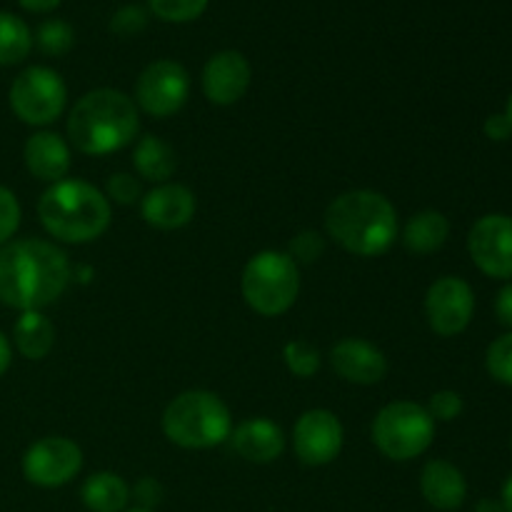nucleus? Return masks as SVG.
I'll return each instance as SVG.
<instances>
[{"mask_svg": "<svg viewBox=\"0 0 512 512\" xmlns=\"http://www.w3.org/2000/svg\"><path fill=\"white\" fill-rule=\"evenodd\" d=\"M65 250L40 238L10 240L0 248V303L20 310H43L65 293L70 283Z\"/></svg>", "mask_w": 512, "mask_h": 512, "instance_id": "obj_1", "label": "nucleus"}, {"mask_svg": "<svg viewBox=\"0 0 512 512\" xmlns=\"http://www.w3.org/2000/svg\"><path fill=\"white\" fill-rule=\"evenodd\" d=\"M330 238L358 258L388 253L398 238V210L375 190H348L325 210Z\"/></svg>", "mask_w": 512, "mask_h": 512, "instance_id": "obj_2", "label": "nucleus"}, {"mask_svg": "<svg viewBox=\"0 0 512 512\" xmlns=\"http://www.w3.org/2000/svg\"><path fill=\"white\" fill-rule=\"evenodd\" d=\"M140 130L138 105L113 88L85 93L68 115V138L85 155H108L123 150Z\"/></svg>", "mask_w": 512, "mask_h": 512, "instance_id": "obj_3", "label": "nucleus"}, {"mask_svg": "<svg viewBox=\"0 0 512 512\" xmlns=\"http://www.w3.org/2000/svg\"><path fill=\"white\" fill-rule=\"evenodd\" d=\"M40 225L60 243L83 245L110 228L113 208L103 190L85 180L53 183L38 203Z\"/></svg>", "mask_w": 512, "mask_h": 512, "instance_id": "obj_4", "label": "nucleus"}, {"mask_svg": "<svg viewBox=\"0 0 512 512\" xmlns=\"http://www.w3.org/2000/svg\"><path fill=\"white\" fill-rule=\"evenodd\" d=\"M163 433L178 448L208 450L230 440L233 415L210 390H185L165 408Z\"/></svg>", "mask_w": 512, "mask_h": 512, "instance_id": "obj_5", "label": "nucleus"}, {"mask_svg": "<svg viewBox=\"0 0 512 512\" xmlns=\"http://www.w3.org/2000/svg\"><path fill=\"white\" fill-rule=\"evenodd\" d=\"M240 290L250 308L265 318L288 313L300 293V268L283 250H260L245 263Z\"/></svg>", "mask_w": 512, "mask_h": 512, "instance_id": "obj_6", "label": "nucleus"}, {"mask_svg": "<svg viewBox=\"0 0 512 512\" xmlns=\"http://www.w3.org/2000/svg\"><path fill=\"white\" fill-rule=\"evenodd\" d=\"M435 420L413 400L388 403L373 420V443L385 458L408 463L433 445Z\"/></svg>", "mask_w": 512, "mask_h": 512, "instance_id": "obj_7", "label": "nucleus"}, {"mask_svg": "<svg viewBox=\"0 0 512 512\" xmlns=\"http://www.w3.org/2000/svg\"><path fill=\"white\" fill-rule=\"evenodd\" d=\"M8 98L15 118L33 128H43L63 115L65 103H68V88L53 68L30 65L13 80Z\"/></svg>", "mask_w": 512, "mask_h": 512, "instance_id": "obj_8", "label": "nucleus"}, {"mask_svg": "<svg viewBox=\"0 0 512 512\" xmlns=\"http://www.w3.org/2000/svg\"><path fill=\"white\" fill-rule=\"evenodd\" d=\"M190 95V75L175 60H155L135 83V105L153 118H170Z\"/></svg>", "mask_w": 512, "mask_h": 512, "instance_id": "obj_9", "label": "nucleus"}, {"mask_svg": "<svg viewBox=\"0 0 512 512\" xmlns=\"http://www.w3.org/2000/svg\"><path fill=\"white\" fill-rule=\"evenodd\" d=\"M83 468V450L70 438L50 435L40 438L25 450L23 475L38 488H63Z\"/></svg>", "mask_w": 512, "mask_h": 512, "instance_id": "obj_10", "label": "nucleus"}, {"mask_svg": "<svg viewBox=\"0 0 512 512\" xmlns=\"http://www.w3.org/2000/svg\"><path fill=\"white\" fill-rule=\"evenodd\" d=\"M475 313V293L463 278L443 275L435 280L425 295V315L430 328L443 338L460 335L470 325Z\"/></svg>", "mask_w": 512, "mask_h": 512, "instance_id": "obj_11", "label": "nucleus"}, {"mask_svg": "<svg viewBox=\"0 0 512 512\" xmlns=\"http://www.w3.org/2000/svg\"><path fill=\"white\" fill-rule=\"evenodd\" d=\"M343 423L325 408L305 410L293 428V450L300 463L310 468L333 463L343 450Z\"/></svg>", "mask_w": 512, "mask_h": 512, "instance_id": "obj_12", "label": "nucleus"}, {"mask_svg": "<svg viewBox=\"0 0 512 512\" xmlns=\"http://www.w3.org/2000/svg\"><path fill=\"white\" fill-rule=\"evenodd\" d=\"M468 253L488 278H512V218L503 213L483 215L468 235Z\"/></svg>", "mask_w": 512, "mask_h": 512, "instance_id": "obj_13", "label": "nucleus"}, {"mask_svg": "<svg viewBox=\"0 0 512 512\" xmlns=\"http://www.w3.org/2000/svg\"><path fill=\"white\" fill-rule=\"evenodd\" d=\"M253 80L248 58L238 50H220L203 68V93L213 105H235Z\"/></svg>", "mask_w": 512, "mask_h": 512, "instance_id": "obj_14", "label": "nucleus"}, {"mask_svg": "<svg viewBox=\"0 0 512 512\" xmlns=\"http://www.w3.org/2000/svg\"><path fill=\"white\" fill-rule=\"evenodd\" d=\"M330 365L343 380L355 385H375L388 375V358L363 338H343L330 350Z\"/></svg>", "mask_w": 512, "mask_h": 512, "instance_id": "obj_15", "label": "nucleus"}, {"mask_svg": "<svg viewBox=\"0 0 512 512\" xmlns=\"http://www.w3.org/2000/svg\"><path fill=\"white\" fill-rule=\"evenodd\" d=\"M198 200L188 185L160 183L140 200V213L150 228L178 230L193 220Z\"/></svg>", "mask_w": 512, "mask_h": 512, "instance_id": "obj_16", "label": "nucleus"}, {"mask_svg": "<svg viewBox=\"0 0 512 512\" xmlns=\"http://www.w3.org/2000/svg\"><path fill=\"white\" fill-rule=\"evenodd\" d=\"M23 160L33 178L50 185L60 183L70 170V145L58 133L40 130L25 140Z\"/></svg>", "mask_w": 512, "mask_h": 512, "instance_id": "obj_17", "label": "nucleus"}, {"mask_svg": "<svg viewBox=\"0 0 512 512\" xmlns=\"http://www.w3.org/2000/svg\"><path fill=\"white\" fill-rule=\"evenodd\" d=\"M233 450L248 463H273L283 455L285 435L280 425L268 418H250L235 425L230 433Z\"/></svg>", "mask_w": 512, "mask_h": 512, "instance_id": "obj_18", "label": "nucleus"}, {"mask_svg": "<svg viewBox=\"0 0 512 512\" xmlns=\"http://www.w3.org/2000/svg\"><path fill=\"white\" fill-rule=\"evenodd\" d=\"M420 493L435 510H458L468 498V483L460 468L448 460H430L420 473Z\"/></svg>", "mask_w": 512, "mask_h": 512, "instance_id": "obj_19", "label": "nucleus"}, {"mask_svg": "<svg viewBox=\"0 0 512 512\" xmlns=\"http://www.w3.org/2000/svg\"><path fill=\"white\" fill-rule=\"evenodd\" d=\"M13 343L23 358L43 360L55 345V325L43 310H25L13 325Z\"/></svg>", "mask_w": 512, "mask_h": 512, "instance_id": "obj_20", "label": "nucleus"}, {"mask_svg": "<svg viewBox=\"0 0 512 512\" xmlns=\"http://www.w3.org/2000/svg\"><path fill=\"white\" fill-rule=\"evenodd\" d=\"M450 223L440 210H420L403 230V245L415 255H430L445 245Z\"/></svg>", "mask_w": 512, "mask_h": 512, "instance_id": "obj_21", "label": "nucleus"}, {"mask_svg": "<svg viewBox=\"0 0 512 512\" xmlns=\"http://www.w3.org/2000/svg\"><path fill=\"white\" fill-rule=\"evenodd\" d=\"M80 498L90 512H123L128 508L130 488L120 475L103 470L85 480L80 488Z\"/></svg>", "mask_w": 512, "mask_h": 512, "instance_id": "obj_22", "label": "nucleus"}, {"mask_svg": "<svg viewBox=\"0 0 512 512\" xmlns=\"http://www.w3.org/2000/svg\"><path fill=\"white\" fill-rule=\"evenodd\" d=\"M133 165L143 180H150V183H168L173 178L175 168H178V158H175V150L163 138L145 135V138H140L135 143Z\"/></svg>", "mask_w": 512, "mask_h": 512, "instance_id": "obj_23", "label": "nucleus"}, {"mask_svg": "<svg viewBox=\"0 0 512 512\" xmlns=\"http://www.w3.org/2000/svg\"><path fill=\"white\" fill-rule=\"evenodd\" d=\"M33 50V33L18 15L0 10V65H18Z\"/></svg>", "mask_w": 512, "mask_h": 512, "instance_id": "obj_24", "label": "nucleus"}, {"mask_svg": "<svg viewBox=\"0 0 512 512\" xmlns=\"http://www.w3.org/2000/svg\"><path fill=\"white\" fill-rule=\"evenodd\" d=\"M283 360L295 378H313L320 370V363H323L320 350L315 345L305 343V340H290V343H285Z\"/></svg>", "mask_w": 512, "mask_h": 512, "instance_id": "obj_25", "label": "nucleus"}, {"mask_svg": "<svg viewBox=\"0 0 512 512\" xmlns=\"http://www.w3.org/2000/svg\"><path fill=\"white\" fill-rule=\"evenodd\" d=\"M35 43H38V48L43 50L45 55H65L70 48H73L75 43V33L73 28H70V23H65V20H45L43 25L38 28V33H35Z\"/></svg>", "mask_w": 512, "mask_h": 512, "instance_id": "obj_26", "label": "nucleus"}, {"mask_svg": "<svg viewBox=\"0 0 512 512\" xmlns=\"http://www.w3.org/2000/svg\"><path fill=\"white\" fill-rule=\"evenodd\" d=\"M148 8L165 23H190L205 13L208 0H148Z\"/></svg>", "mask_w": 512, "mask_h": 512, "instance_id": "obj_27", "label": "nucleus"}, {"mask_svg": "<svg viewBox=\"0 0 512 512\" xmlns=\"http://www.w3.org/2000/svg\"><path fill=\"white\" fill-rule=\"evenodd\" d=\"M485 365H488V373L493 375V380L512 385V333L500 335L498 340L490 343Z\"/></svg>", "mask_w": 512, "mask_h": 512, "instance_id": "obj_28", "label": "nucleus"}, {"mask_svg": "<svg viewBox=\"0 0 512 512\" xmlns=\"http://www.w3.org/2000/svg\"><path fill=\"white\" fill-rule=\"evenodd\" d=\"M105 198L110 203L118 205H133L143 200V190H140V183L128 173H115L108 178V185H105Z\"/></svg>", "mask_w": 512, "mask_h": 512, "instance_id": "obj_29", "label": "nucleus"}, {"mask_svg": "<svg viewBox=\"0 0 512 512\" xmlns=\"http://www.w3.org/2000/svg\"><path fill=\"white\" fill-rule=\"evenodd\" d=\"M20 228V203L15 193L5 185H0V248L10 243L15 230Z\"/></svg>", "mask_w": 512, "mask_h": 512, "instance_id": "obj_30", "label": "nucleus"}, {"mask_svg": "<svg viewBox=\"0 0 512 512\" xmlns=\"http://www.w3.org/2000/svg\"><path fill=\"white\" fill-rule=\"evenodd\" d=\"M325 253V238L315 230H303L290 240L288 255L295 263H315Z\"/></svg>", "mask_w": 512, "mask_h": 512, "instance_id": "obj_31", "label": "nucleus"}, {"mask_svg": "<svg viewBox=\"0 0 512 512\" xmlns=\"http://www.w3.org/2000/svg\"><path fill=\"white\" fill-rule=\"evenodd\" d=\"M463 408V398H460V393H455V390H438L428 403L430 418L440 420V423H453L455 418H460Z\"/></svg>", "mask_w": 512, "mask_h": 512, "instance_id": "obj_32", "label": "nucleus"}, {"mask_svg": "<svg viewBox=\"0 0 512 512\" xmlns=\"http://www.w3.org/2000/svg\"><path fill=\"white\" fill-rule=\"evenodd\" d=\"M145 28H148V13H145L143 8H138V5H125V8H120L118 13L113 15V20H110V30L123 35V38L143 33Z\"/></svg>", "mask_w": 512, "mask_h": 512, "instance_id": "obj_33", "label": "nucleus"}, {"mask_svg": "<svg viewBox=\"0 0 512 512\" xmlns=\"http://www.w3.org/2000/svg\"><path fill=\"white\" fill-rule=\"evenodd\" d=\"M485 135H488L490 140H495V143H503V140H508L512 135V125H510L508 115L505 113L490 115V118L485 120Z\"/></svg>", "mask_w": 512, "mask_h": 512, "instance_id": "obj_34", "label": "nucleus"}, {"mask_svg": "<svg viewBox=\"0 0 512 512\" xmlns=\"http://www.w3.org/2000/svg\"><path fill=\"white\" fill-rule=\"evenodd\" d=\"M135 495H138V500L143 503V508L150 510L153 505L160 503V498H163V488H160V483H155L153 478H143L135 485Z\"/></svg>", "mask_w": 512, "mask_h": 512, "instance_id": "obj_35", "label": "nucleus"}, {"mask_svg": "<svg viewBox=\"0 0 512 512\" xmlns=\"http://www.w3.org/2000/svg\"><path fill=\"white\" fill-rule=\"evenodd\" d=\"M495 315H498V320L505 328L512 330V283L505 285L498 293V298H495Z\"/></svg>", "mask_w": 512, "mask_h": 512, "instance_id": "obj_36", "label": "nucleus"}, {"mask_svg": "<svg viewBox=\"0 0 512 512\" xmlns=\"http://www.w3.org/2000/svg\"><path fill=\"white\" fill-rule=\"evenodd\" d=\"M10 363H13V345H10V340L5 338V333L0 330V378L8 373Z\"/></svg>", "mask_w": 512, "mask_h": 512, "instance_id": "obj_37", "label": "nucleus"}, {"mask_svg": "<svg viewBox=\"0 0 512 512\" xmlns=\"http://www.w3.org/2000/svg\"><path fill=\"white\" fill-rule=\"evenodd\" d=\"M18 3L30 13H50V10L58 8L60 0H18Z\"/></svg>", "mask_w": 512, "mask_h": 512, "instance_id": "obj_38", "label": "nucleus"}, {"mask_svg": "<svg viewBox=\"0 0 512 512\" xmlns=\"http://www.w3.org/2000/svg\"><path fill=\"white\" fill-rule=\"evenodd\" d=\"M475 512H505V508H503V503H500V500L485 498V500H480L478 505H475Z\"/></svg>", "mask_w": 512, "mask_h": 512, "instance_id": "obj_39", "label": "nucleus"}, {"mask_svg": "<svg viewBox=\"0 0 512 512\" xmlns=\"http://www.w3.org/2000/svg\"><path fill=\"white\" fill-rule=\"evenodd\" d=\"M500 503H503L505 512H512V475L505 480L503 485V495H500Z\"/></svg>", "mask_w": 512, "mask_h": 512, "instance_id": "obj_40", "label": "nucleus"}, {"mask_svg": "<svg viewBox=\"0 0 512 512\" xmlns=\"http://www.w3.org/2000/svg\"><path fill=\"white\" fill-rule=\"evenodd\" d=\"M505 115H508V120H510V125H512V95H510V100H508V108H505Z\"/></svg>", "mask_w": 512, "mask_h": 512, "instance_id": "obj_41", "label": "nucleus"}, {"mask_svg": "<svg viewBox=\"0 0 512 512\" xmlns=\"http://www.w3.org/2000/svg\"><path fill=\"white\" fill-rule=\"evenodd\" d=\"M123 512H150V510H145V508H135V510H123Z\"/></svg>", "mask_w": 512, "mask_h": 512, "instance_id": "obj_42", "label": "nucleus"}, {"mask_svg": "<svg viewBox=\"0 0 512 512\" xmlns=\"http://www.w3.org/2000/svg\"><path fill=\"white\" fill-rule=\"evenodd\" d=\"M510 443H512V440H510Z\"/></svg>", "mask_w": 512, "mask_h": 512, "instance_id": "obj_43", "label": "nucleus"}]
</instances>
